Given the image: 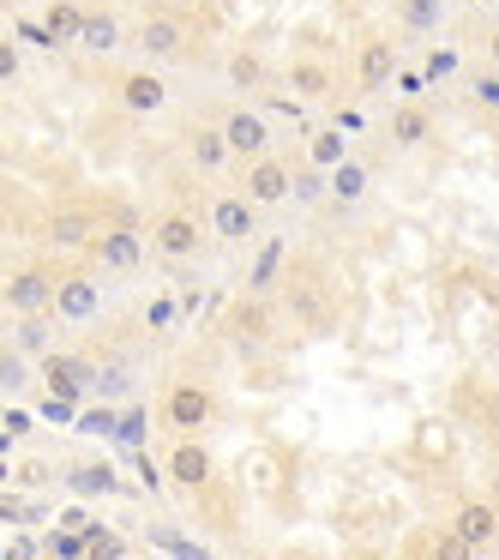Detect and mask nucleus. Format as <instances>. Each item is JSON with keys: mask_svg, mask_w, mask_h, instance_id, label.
<instances>
[{"mask_svg": "<svg viewBox=\"0 0 499 560\" xmlns=\"http://www.w3.org/2000/svg\"><path fill=\"white\" fill-rule=\"evenodd\" d=\"M283 266H289V247L265 242V247H259V259H253V271H247V295H277Z\"/></svg>", "mask_w": 499, "mask_h": 560, "instance_id": "b1692460", "label": "nucleus"}, {"mask_svg": "<svg viewBox=\"0 0 499 560\" xmlns=\"http://www.w3.org/2000/svg\"><path fill=\"white\" fill-rule=\"evenodd\" d=\"M217 133H223V145H229L235 163H253L271 151V121L259 109H247V103H235V109L217 115Z\"/></svg>", "mask_w": 499, "mask_h": 560, "instance_id": "1a4fd4ad", "label": "nucleus"}, {"mask_svg": "<svg viewBox=\"0 0 499 560\" xmlns=\"http://www.w3.org/2000/svg\"><path fill=\"white\" fill-rule=\"evenodd\" d=\"M37 25H43V37H49V49H79V31H85V7H79V0H49Z\"/></svg>", "mask_w": 499, "mask_h": 560, "instance_id": "5701e85b", "label": "nucleus"}, {"mask_svg": "<svg viewBox=\"0 0 499 560\" xmlns=\"http://www.w3.org/2000/svg\"><path fill=\"white\" fill-rule=\"evenodd\" d=\"M175 319H181V302H175V295H151L145 302V331H175Z\"/></svg>", "mask_w": 499, "mask_h": 560, "instance_id": "7c9ffc66", "label": "nucleus"}, {"mask_svg": "<svg viewBox=\"0 0 499 560\" xmlns=\"http://www.w3.org/2000/svg\"><path fill=\"white\" fill-rule=\"evenodd\" d=\"M487 61H494V73H499V31L487 37Z\"/></svg>", "mask_w": 499, "mask_h": 560, "instance_id": "58836bf2", "label": "nucleus"}, {"mask_svg": "<svg viewBox=\"0 0 499 560\" xmlns=\"http://www.w3.org/2000/svg\"><path fill=\"white\" fill-rule=\"evenodd\" d=\"M470 103H475L482 115H499V73H494V67L470 79Z\"/></svg>", "mask_w": 499, "mask_h": 560, "instance_id": "2f4dec72", "label": "nucleus"}, {"mask_svg": "<svg viewBox=\"0 0 499 560\" xmlns=\"http://www.w3.org/2000/svg\"><path fill=\"white\" fill-rule=\"evenodd\" d=\"M277 326H283L277 302H271V295H247V290L229 302V319H223V331H229L241 350H265V343H277Z\"/></svg>", "mask_w": 499, "mask_h": 560, "instance_id": "39448f33", "label": "nucleus"}, {"mask_svg": "<svg viewBox=\"0 0 499 560\" xmlns=\"http://www.w3.org/2000/svg\"><path fill=\"white\" fill-rule=\"evenodd\" d=\"M97 230H103L97 206H55V211H49V223H43V235H49L55 254H85Z\"/></svg>", "mask_w": 499, "mask_h": 560, "instance_id": "4468645a", "label": "nucleus"}, {"mask_svg": "<svg viewBox=\"0 0 499 560\" xmlns=\"http://www.w3.org/2000/svg\"><path fill=\"white\" fill-rule=\"evenodd\" d=\"M91 266L97 271H133L139 259H145V235L133 230V223H103L97 235H91Z\"/></svg>", "mask_w": 499, "mask_h": 560, "instance_id": "f8f14e48", "label": "nucleus"}, {"mask_svg": "<svg viewBox=\"0 0 499 560\" xmlns=\"http://www.w3.org/2000/svg\"><path fill=\"white\" fill-rule=\"evenodd\" d=\"M451 73H458V55H451V49L427 55V79H433V85H439V79H451Z\"/></svg>", "mask_w": 499, "mask_h": 560, "instance_id": "e433bc0d", "label": "nucleus"}, {"mask_svg": "<svg viewBox=\"0 0 499 560\" xmlns=\"http://www.w3.org/2000/svg\"><path fill=\"white\" fill-rule=\"evenodd\" d=\"M37 374H43V386H49L55 392V398H67V404H73V398H85V392H91V380H97V368H91V362H79V355H37Z\"/></svg>", "mask_w": 499, "mask_h": 560, "instance_id": "dca6fc26", "label": "nucleus"}, {"mask_svg": "<svg viewBox=\"0 0 499 560\" xmlns=\"http://www.w3.org/2000/svg\"><path fill=\"white\" fill-rule=\"evenodd\" d=\"M25 386H31V355L0 343V392H25Z\"/></svg>", "mask_w": 499, "mask_h": 560, "instance_id": "c85d7f7f", "label": "nucleus"}, {"mask_svg": "<svg viewBox=\"0 0 499 560\" xmlns=\"http://www.w3.org/2000/svg\"><path fill=\"white\" fill-rule=\"evenodd\" d=\"M265 79H271V67H265V55H259V49H235V55H229V85L259 91Z\"/></svg>", "mask_w": 499, "mask_h": 560, "instance_id": "bb28decb", "label": "nucleus"}, {"mask_svg": "<svg viewBox=\"0 0 499 560\" xmlns=\"http://www.w3.org/2000/svg\"><path fill=\"white\" fill-rule=\"evenodd\" d=\"M79 49H91V55H115V49H127V25H121V13H115V7H85V31H79Z\"/></svg>", "mask_w": 499, "mask_h": 560, "instance_id": "412c9836", "label": "nucleus"}, {"mask_svg": "<svg viewBox=\"0 0 499 560\" xmlns=\"http://www.w3.org/2000/svg\"><path fill=\"white\" fill-rule=\"evenodd\" d=\"M445 530L458 536V542H470L475 555H482V548H494V542H499V506H494V500H463V506L451 512Z\"/></svg>", "mask_w": 499, "mask_h": 560, "instance_id": "f3484780", "label": "nucleus"}, {"mask_svg": "<svg viewBox=\"0 0 499 560\" xmlns=\"http://www.w3.org/2000/svg\"><path fill=\"white\" fill-rule=\"evenodd\" d=\"M385 139L397 151H421L427 139H433V115H427V103H397V109H391V121H385Z\"/></svg>", "mask_w": 499, "mask_h": 560, "instance_id": "6ab92c4d", "label": "nucleus"}, {"mask_svg": "<svg viewBox=\"0 0 499 560\" xmlns=\"http://www.w3.org/2000/svg\"><path fill=\"white\" fill-rule=\"evenodd\" d=\"M187 163H193L199 175H217V170H229V145H223V133H217V121H193L187 127Z\"/></svg>", "mask_w": 499, "mask_h": 560, "instance_id": "aec40b11", "label": "nucleus"}, {"mask_svg": "<svg viewBox=\"0 0 499 560\" xmlns=\"http://www.w3.org/2000/svg\"><path fill=\"white\" fill-rule=\"evenodd\" d=\"M19 73H25V49H19V37L0 31V85H13Z\"/></svg>", "mask_w": 499, "mask_h": 560, "instance_id": "473e14b6", "label": "nucleus"}, {"mask_svg": "<svg viewBox=\"0 0 499 560\" xmlns=\"http://www.w3.org/2000/svg\"><path fill=\"white\" fill-rule=\"evenodd\" d=\"M205 230H211V242H223V247H247L259 235V206L241 187H229V194H217L205 206Z\"/></svg>", "mask_w": 499, "mask_h": 560, "instance_id": "423d86ee", "label": "nucleus"}, {"mask_svg": "<svg viewBox=\"0 0 499 560\" xmlns=\"http://www.w3.org/2000/svg\"><path fill=\"white\" fill-rule=\"evenodd\" d=\"M115 103H121L133 121H145V115L169 109V85H163L157 67H127V73H115Z\"/></svg>", "mask_w": 499, "mask_h": 560, "instance_id": "9d476101", "label": "nucleus"}, {"mask_svg": "<svg viewBox=\"0 0 499 560\" xmlns=\"http://www.w3.org/2000/svg\"><path fill=\"white\" fill-rule=\"evenodd\" d=\"M397 19L415 37H433V31L445 25V0H397Z\"/></svg>", "mask_w": 499, "mask_h": 560, "instance_id": "a878e982", "label": "nucleus"}, {"mask_svg": "<svg viewBox=\"0 0 499 560\" xmlns=\"http://www.w3.org/2000/svg\"><path fill=\"white\" fill-rule=\"evenodd\" d=\"M67 482H73L79 494H115V470H109V464H79Z\"/></svg>", "mask_w": 499, "mask_h": 560, "instance_id": "c756f323", "label": "nucleus"}, {"mask_svg": "<svg viewBox=\"0 0 499 560\" xmlns=\"http://www.w3.org/2000/svg\"><path fill=\"white\" fill-rule=\"evenodd\" d=\"M325 194V170H295V199H319Z\"/></svg>", "mask_w": 499, "mask_h": 560, "instance_id": "f704fd0d", "label": "nucleus"}, {"mask_svg": "<svg viewBox=\"0 0 499 560\" xmlns=\"http://www.w3.org/2000/svg\"><path fill=\"white\" fill-rule=\"evenodd\" d=\"M13 350H25V355H49V314H25V319H19Z\"/></svg>", "mask_w": 499, "mask_h": 560, "instance_id": "cd10ccee", "label": "nucleus"}, {"mask_svg": "<svg viewBox=\"0 0 499 560\" xmlns=\"http://www.w3.org/2000/svg\"><path fill=\"white\" fill-rule=\"evenodd\" d=\"M121 434H127V440H145V416L127 410V428H121Z\"/></svg>", "mask_w": 499, "mask_h": 560, "instance_id": "4c0bfd02", "label": "nucleus"}, {"mask_svg": "<svg viewBox=\"0 0 499 560\" xmlns=\"http://www.w3.org/2000/svg\"><path fill=\"white\" fill-rule=\"evenodd\" d=\"M97 307H103V283H97V271H61L49 314L61 319V326H85V319H97Z\"/></svg>", "mask_w": 499, "mask_h": 560, "instance_id": "9b49d317", "label": "nucleus"}, {"mask_svg": "<svg viewBox=\"0 0 499 560\" xmlns=\"http://www.w3.org/2000/svg\"><path fill=\"white\" fill-rule=\"evenodd\" d=\"M277 79H283V97H295V103H331L337 97V67L319 61V55H295Z\"/></svg>", "mask_w": 499, "mask_h": 560, "instance_id": "ddd939ff", "label": "nucleus"}, {"mask_svg": "<svg viewBox=\"0 0 499 560\" xmlns=\"http://www.w3.org/2000/svg\"><path fill=\"white\" fill-rule=\"evenodd\" d=\"M211 422H217V392L205 380H169V392H163V428L175 440H199Z\"/></svg>", "mask_w": 499, "mask_h": 560, "instance_id": "7ed1b4c3", "label": "nucleus"}, {"mask_svg": "<svg viewBox=\"0 0 499 560\" xmlns=\"http://www.w3.org/2000/svg\"><path fill=\"white\" fill-rule=\"evenodd\" d=\"M85 555H91V560H121L127 548H121V536H91V542H85Z\"/></svg>", "mask_w": 499, "mask_h": 560, "instance_id": "c9c22d12", "label": "nucleus"}, {"mask_svg": "<svg viewBox=\"0 0 499 560\" xmlns=\"http://www.w3.org/2000/svg\"><path fill=\"white\" fill-rule=\"evenodd\" d=\"M241 194L253 199L259 211L283 206V199H295V170H289V158H277V151H265V158L241 163Z\"/></svg>", "mask_w": 499, "mask_h": 560, "instance_id": "6e6552de", "label": "nucleus"}, {"mask_svg": "<svg viewBox=\"0 0 499 560\" xmlns=\"http://www.w3.org/2000/svg\"><path fill=\"white\" fill-rule=\"evenodd\" d=\"M151 247H157L163 259H199L205 254V242H211V230H205V218H199L193 206H163L157 218H151V235H145Z\"/></svg>", "mask_w": 499, "mask_h": 560, "instance_id": "20e7f679", "label": "nucleus"}, {"mask_svg": "<svg viewBox=\"0 0 499 560\" xmlns=\"http://www.w3.org/2000/svg\"><path fill=\"white\" fill-rule=\"evenodd\" d=\"M367 194H373V170H367L361 158H343L337 170H325V199L331 206H361Z\"/></svg>", "mask_w": 499, "mask_h": 560, "instance_id": "4be33fe9", "label": "nucleus"}, {"mask_svg": "<svg viewBox=\"0 0 499 560\" xmlns=\"http://www.w3.org/2000/svg\"><path fill=\"white\" fill-rule=\"evenodd\" d=\"M169 482L175 488H187V494H199V488H211V476H217V458H211V446L205 440H175L169 446Z\"/></svg>", "mask_w": 499, "mask_h": 560, "instance_id": "2eb2a0df", "label": "nucleus"}, {"mask_svg": "<svg viewBox=\"0 0 499 560\" xmlns=\"http://www.w3.org/2000/svg\"><path fill=\"white\" fill-rule=\"evenodd\" d=\"M427 560H475V548H470V542H458L451 530H439L433 542H427Z\"/></svg>", "mask_w": 499, "mask_h": 560, "instance_id": "72a5a7b5", "label": "nucleus"}, {"mask_svg": "<svg viewBox=\"0 0 499 560\" xmlns=\"http://www.w3.org/2000/svg\"><path fill=\"white\" fill-rule=\"evenodd\" d=\"M487 500H494V506H499V476H494V494H487Z\"/></svg>", "mask_w": 499, "mask_h": 560, "instance_id": "ea45409f", "label": "nucleus"}, {"mask_svg": "<svg viewBox=\"0 0 499 560\" xmlns=\"http://www.w3.org/2000/svg\"><path fill=\"white\" fill-rule=\"evenodd\" d=\"M55 283H61V271L55 266H19L13 278L0 283V307H7V314H49L55 307Z\"/></svg>", "mask_w": 499, "mask_h": 560, "instance_id": "0eeeda50", "label": "nucleus"}, {"mask_svg": "<svg viewBox=\"0 0 499 560\" xmlns=\"http://www.w3.org/2000/svg\"><path fill=\"white\" fill-rule=\"evenodd\" d=\"M391 79H397V49H391L385 37H367L361 49H355V85H361V91H385Z\"/></svg>", "mask_w": 499, "mask_h": 560, "instance_id": "a211bd4d", "label": "nucleus"}, {"mask_svg": "<svg viewBox=\"0 0 499 560\" xmlns=\"http://www.w3.org/2000/svg\"><path fill=\"white\" fill-rule=\"evenodd\" d=\"M343 158H349V139L337 127H313L307 133V170H337Z\"/></svg>", "mask_w": 499, "mask_h": 560, "instance_id": "393cba45", "label": "nucleus"}, {"mask_svg": "<svg viewBox=\"0 0 499 560\" xmlns=\"http://www.w3.org/2000/svg\"><path fill=\"white\" fill-rule=\"evenodd\" d=\"M127 49L139 55V67H169L193 49V25H187L181 7H151V13H139V25L127 31Z\"/></svg>", "mask_w": 499, "mask_h": 560, "instance_id": "f257e3e1", "label": "nucleus"}, {"mask_svg": "<svg viewBox=\"0 0 499 560\" xmlns=\"http://www.w3.org/2000/svg\"><path fill=\"white\" fill-rule=\"evenodd\" d=\"M277 314H289V326H301V331H331V319H337L331 283L313 266H289L277 283Z\"/></svg>", "mask_w": 499, "mask_h": 560, "instance_id": "f03ea898", "label": "nucleus"}]
</instances>
